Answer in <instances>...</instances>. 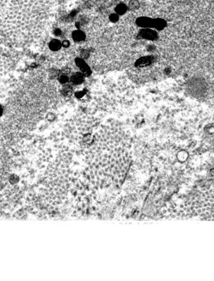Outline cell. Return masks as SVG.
I'll return each mask as SVG.
<instances>
[{"label":"cell","instance_id":"cell-10","mask_svg":"<svg viewBox=\"0 0 214 281\" xmlns=\"http://www.w3.org/2000/svg\"><path fill=\"white\" fill-rule=\"evenodd\" d=\"M58 80H59V81H60L61 83H67V82H68V78L66 75H64V74H63V75L60 76V78H59Z\"/></svg>","mask_w":214,"mask_h":281},{"label":"cell","instance_id":"cell-2","mask_svg":"<svg viewBox=\"0 0 214 281\" xmlns=\"http://www.w3.org/2000/svg\"><path fill=\"white\" fill-rule=\"evenodd\" d=\"M84 74L81 73H75L71 77V81L74 83V84H80L84 81Z\"/></svg>","mask_w":214,"mask_h":281},{"label":"cell","instance_id":"cell-14","mask_svg":"<svg viewBox=\"0 0 214 281\" xmlns=\"http://www.w3.org/2000/svg\"><path fill=\"white\" fill-rule=\"evenodd\" d=\"M70 71H71V70H70L69 68H65V69L63 70V71H62V72L63 73V74H65V75H66V74H69Z\"/></svg>","mask_w":214,"mask_h":281},{"label":"cell","instance_id":"cell-12","mask_svg":"<svg viewBox=\"0 0 214 281\" xmlns=\"http://www.w3.org/2000/svg\"><path fill=\"white\" fill-rule=\"evenodd\" d=\"M63 47H65V48L69 47L70 43L68 41V40H64V41L63 42Z\"/></svg>","mask_w":214,"mask_h":281},{"label":"cell","instance_id":"cell-4","mask_svg":"<svg viewBox=\"0 0 214 281\" xmlns=\"http://www.w3.org/2000/svg\"><path fill=\"white\" fill-rule=\"evenodd\" d=\"M49 48H50V50H53V51L58 50L61 48V43L58 40L54 39V40H51L50 43H49Z\"/></svg>","mask_w":214,"mask_h":281},{"label":"cell","instance_id":"cell-9","mask_svg":"<svg viewBox=\"0 0 214 281\" xmlns=\"http://www.w3.org/2000/svg\"><path fill=\"white\" fill-rule=\"evenodd\" d=\"M109 19L111 20V22H117L119 19V15L117 14H111V15L109 16Z\"/></svg>","mask_w":214,"mask_h":281},{"label":"cell","instance_id":"cell-7","mask_svg":"<svg viewBox=\"0 0 214 281\" xmlns=\"http://www.w3.org/2000/svg\"><path fill=\"white\" fill-rule=\"evenodd\" d=\"M141 34L142 36L148 39H153V37L155 35V33L152 30H142Z\"/></svg>","mask_w":214,"mask_h":281},{"label":"cell","instance_id":"cell-6","mask_svg":"<svg viewBox=\"0 0 214 281\" xmlns=\"http://www.w3.org/2000/svg\"><path fill=\"white\" fill-rule=\"evenodd\" d=\"M127 7L125 4H119L117 6V7L115 8V12L117 14H119V15H121V14H124V13L127 12Z\"/></svg>","mask_w":214,"mask_h":281},{"label":"cell","instance_id":"cell-3","mask_svg":"<svg viewBox=\"0 0 214 281\" xmlns=\"http://www.w3.org/2000/svg\"><path fill=\"white\" fill-rule=\"evenodd\" d=\"M72 38L74 40V41L81 42V41H83V40L85 39L86 36H85V34H84L83 32H81V31L75 30L72 33Z\"/></svg>","mask_w":214,"mask_h":281},{"label":"cell","instance_id":"cell-5","mask_svg":"<svg viewBox=\"0 0 214 281\" xmlns=\"http://www.w3.org/2000/svg\"><path fill=\"white\" fill-rule=\"evenodd\" d=\"M150 63H151V57H145L138 60L136 63V65L143 66V65H149Z\"/></svg>","mask_w":214,"mask_h":281},{"label":"cell","instance_id":"cell-11","mask_svg":"<svg viewBox=\"0 0 214 281\" xmlns=\"http://www.w3.org/2000/svg\"><path fill=\"white\" fill-rule=\"evenodd\" d=\"M89 56V51L88 50H83L81 52V57L83 59H86Z\"/></svg>","mask_w":214,"mask_h":281},{"label":"cell","instance_id":"cell-1","mask_svg":"<svg viewBox=\"0 0 214 281\" xmlns=\"http://www.w3.org/2000/svg\"><path fill=\"white\" fill-rule=\"evenodd\" d=\"M75 63H76L77 66L81 69V71H82V73L84 75H90L91 71L90 68H89V67L88 66V65L86 63V62L83 58H76L75 59Z\"/></svg>","mask_w":214,"mask_h":281},{"label":"cell","instance_id":"cell-13","mask_svg":"<svg viewBox=\"0 0 214 281\" xmlns=\"http://www.w3.org/2000/svg\"><path fill=\"white\" fill-rule=\"evenodd\" d=\"M54 34L55 35H56V36H59V35H60V34H61V31H60L59 29H56V30L54 31Z\"/></svg>","mask_w":214,"mask_h":281},{"label":"cell","instance_id":"cell-8","mask_svg":"<svg viewBox=\"0 0 214 281\" xmlns=\"http://www.w3.org/2000/svg\"><path fill=\"white\" fill-rule=\"evenodd\" d=\"M138 7H139V4H138V2L136 0H132L129 2V8L131 9V10H134V9L138 8Z\"/></svg>","mask_w":214,"mask_h":281}]
</instances>
